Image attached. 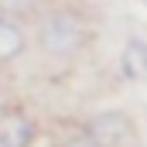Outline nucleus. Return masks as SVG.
Wrapping results in <instances>:
<instances>
[{"instance_id":"nucleus-1","label":"nucleus","mask_w":147,"mask_h":147,"mask_svg":"<svg viewBox=\"0 0 147 147\" xmlns=\"http://www.w3.org/2000/svg\"><path fill=\"white\" fill-rule=\"evenodd\" d=\"M82 45V24L72 10H51L41 24V48L51 55H69Z\"/></svg>"},{"instance_id":"nucleus-2","label":"nucleus","mask_w":147,"mask_h":147,"mask_svg":"<svg viewBox=\"0 0 147 147\" xmlns=\"http://www.w3.org/2000/svg\"><path fill=\"white\" fill-rule=\"evenodd\" d=\"M89 140L92 147H123L130 140V123L123 113H99L89 120Z\"/></svg>"},{"instance_id":"nucleus-3","label":"nucleus","mask_w":147,"mask_h":147,"mask_svg":"<svg viewBox=\"0 0 147 147\" xmlns=\"http://www.w3.org/2000/svg\"><path fill=\"white\" fill-rule=\"evenodd\" d=\"M38 137L34 123L24 116V113H0V147H31Z\"/></svg>"},{"instance_id":"nucleus-4","label":"nucleus","mask_w":147,"mask_h":147,"mask_svg":"<svg viewBox=\"0 0 147 147\" xmlns=\"http://www.w3.org/2000/svg\"><path fill=\"white\" fill-rule=\"evenodd\" d=\"M123 72L130 79H144L147 75V45L140 38H130L123 48Z\"/></svg>"},{"instance_id":"nucleus-5","label":"nucleus","mask_w":147,"mask_h":147,"mask_svg":"<svg viewBox=\"0 0 147 147\" xmlns=\"http://www.w3.org/2000/svg\"><path fill=\"white\" fill-rule=\"evenodd\" d=\"M24 51V31L10 21H0V62H10Z\"/></svg>"},{"instance_id":"nucleus-6","label":"nucleus","mask_w":147,"mask_h":147,"mask_svg":"<svg viewBox=\"0 0 147 147\" xmlns=\"http://www.w3.org/2000/svg\"><path fill=\"white\" fill-rule=\"evenodd\" d=\"M38 0H3V7H10V10H28V7H34Z\"/></svg>"}]
</instances>
